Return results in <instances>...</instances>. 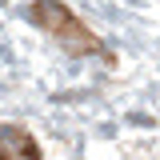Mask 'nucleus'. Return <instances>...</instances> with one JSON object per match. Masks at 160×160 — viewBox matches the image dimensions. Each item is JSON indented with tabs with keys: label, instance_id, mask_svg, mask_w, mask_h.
Returning a JSON list of instances; mask_svg holds the SVG:
<instances>
[{
	"label": "nucleus",
	"instance_id": "2",
	"mask_svg": "<svg viewBox=\"0 0 160 160\" xmlns=\"http://www.w3.org/2000/svg\"><path fill=\"white\" fill-rule=\"evenodd\" d=\"M0 160H8V156H4V152H0Z\"/></svg>",
	"mask_w": 160,
	"mask_h": 160
},
{
	"label": "nucleus",
	"instance_id": "1",
	"mask_svg": "<svg viewBox=\"0 0 160 160\" xmlns=\"http://www.w3.org/2000/svg\"><path fill=\"white\" fill-rule=\"evenodd\" d=\"M32 16L44 20V24H48V28H52L60 40H80V48H96V40L88 36V28H84V24H80V20L68 12V8H60V4H40Z\"/></svg>",
	"mask_w": 160,
	"mask_h": 160
}]
</instances>
